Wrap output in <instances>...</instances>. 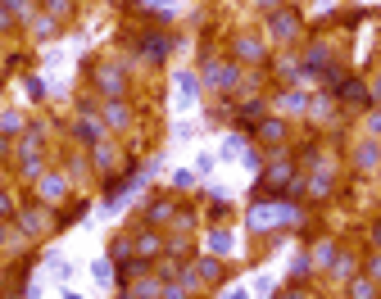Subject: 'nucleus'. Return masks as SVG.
<instances>
[{
    "label": "nucleus",
    "mask_w": 381,
    "mask_h": 299,
    "mask_svg": "<svg viewBox=\"0 0 381 299\" xmlns=\"http://www.w3.org/2000/svg\"><path fill=\"white\" fill-rule=\"evenodd\" d=\"M0 127H5V132H19L23 118H19V114H5V118H0Z\"/></svg>",
    "instance_id": "f03ea898"
},
{
    "label": "nucleus",
    "mask_w": 381,
    "mask_h": 299,
    "mask_svg": "<svg viewBox=\"0 0 381 299\" xmlns=\"http://www.w3.org/2000/svg\"><path fill=\"white\" fill-rule=\"evenodd\" d=\"M5 23H10V19H5V10H0V28H5Z\"/></svg>",
    "instance_id": "7ed1b4c3"
},
{
    "label": "nucleus",
    "mask_w": 381,
    "mask_h": 299,
    "mask_svg": "<svg viewBox=\"0 0 381 299\" xmlns=\"http://www.w3.org/2000/svg\"><path fill=\"white\" fill-rule=\"evenodd\" d=\"M41 200H50V204H54V200H64V182H59V177H50V182L41 186Z\"/></svg>",
    "instance_id": "f257e3e1"
},
{
    "label": "nucleus",
    "mask_w": 381,
    "mask_h": 299,
    "mask_svg": "<svg viewBox=\"0 0 381 299\" xmlns=\"http://www.w3.org/2000/svg\"><path fill=\"white\" fill-rule=\"evenodd\" d=\"M5 150H10V145H5V141H0V154H5Z\"/></svg>",
    "instance_id": "20e7f679"
}]
</instances>
